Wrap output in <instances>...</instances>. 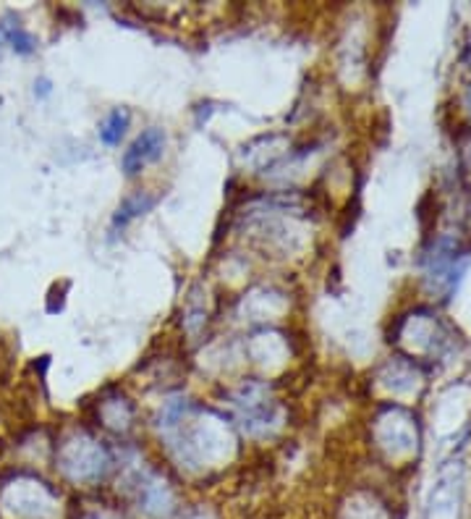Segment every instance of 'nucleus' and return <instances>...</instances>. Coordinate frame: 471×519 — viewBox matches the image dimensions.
<instances>
[{
	"mask_svg": "<svg viewBox=\"0 0 471 519\" xmlns=\"http://www.w3.org/2000/svg\"><path fill=\"white\" fill-rule=\"evenodd\" d=\"M162 150H165V131L160 126H147L131 145L128 150L123 153L120 158V168L126 176H136L142 173L150 163H157L162 158Z\"/></svg>",
	"mask_w": 471,
	"mask_h": 519,
	"instance_id": "1",
	"label": "nucleus"
},
{
	"mask_svg": "<svg viewBox=\"0 0 471 519\" xmlns=\"http://www.w3.org/2000/svg\"><path fill=\"white\" fill-rule=\"evenodd\" d=\"M0 45H8V47H11L13 53H19V55H29V53L37 50L35 35L27 32V29L21 27V21H19L13 13L3 16V21H0Z\"/></svg>",
	"mask_w": 471,
	"mask_h": 519,
	"instance_id": "2",
	"label": "nucleus"
},
{
	"mask_svg": "<svg viewBox=\"0 0 471 519\" xmlns=\"http://www.w3.org/2000/svg\"><path fill=\"white\" fill-rule=\"evenodd\" d=\"M155 205L157 197L155 195H150V192H136V195L126 197V200L120 202V207L116 210V215H113V231H123L131 221H136L139 215L150 213Z\"/></svg>",
	"mask_w": 471,
	"mask_h": 519,
	"instance_id": "3",
	"label": "nucleus"
},
{
	"mask_svg": "<svg viewBox=\"0 0 471 519\" xmlns=\"http://www.w3.org/2000/svg\"><path fill=\"white\" fill-rule=\"evenodd\" d=\"M128 123H131L128 108H113V111L103 119V123H100V142L108 145V147H116L118 142L123 139Z\"/></svg>",
	"mask_w": 471,
	"mask_h": 519,
	"instance_id": "4",
	"label": "nucleus"
},
{
	"mask_svg": "<svg viewBox=\"0 0 471 519\" xmlns=\"http://www.w3.org/2000/svg\"><path fill=\"white\" fill-rule=\"evenodd\" d=\"M50 92H53V84H50V80L35 81V95H37V97H47Z\"/></svg>",
	"mask_w": 471,
	"mask_h": 519,
	"instance_id": "5",
	"label": "nucleus"
}]
</instances>
